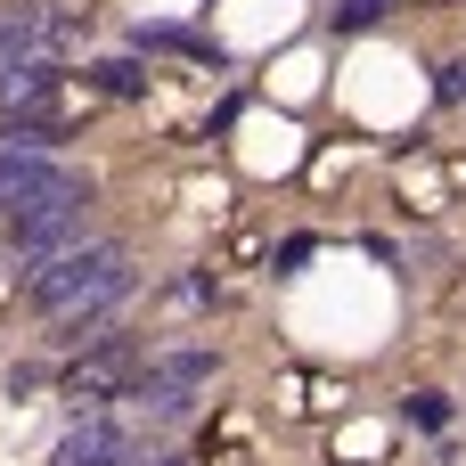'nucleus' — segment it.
Masks as SVG:
<instances>
[{"mask_svg":"<svg viewBox=\"0 0 466 466\" xmlns=\"http://www.w3.org/2000/svg\"><path fill=\"white\" fill-rule=\"evenodd\" d=\"M131 254L106 238V246H82V254H66V262H49V270H33L25 279V303L49 319V328H66V336H82V328H106V311L131 295Z\"/></svg>","mask_w":466,"mask_h":466,"instance_id":"1","label":"nucleus"},{"mask_svg":"<svg viewBox=\"0 0 466 466\" xmlns=\"http://www.w3.org/2000/svg\"><path fill=\"white\" fill-rule=\"evenodd\" d=\"M82 246H90V205H49V213H16L8 221L0 262H8V279H33V270L82 254Z\"/></svg>","mask_w":466,"mask_h":466,"instance_id":"2","label":"nucleus"},{"mask_svg":"<svg viewBox=\"0 0 466 466\" xmlns=\"http://www.w3.org/2000/svg\"><path fill=\"white\" fill-rule=\"evenodd\" d=\"M139 385H147V352H139V344H123V336H98V344L57 377V393H66L82 418H98L106 401H131Z\"/></svg>","mask_w":466,"mask_h":466,"instance_id":"3","label":"nucleus"},{"mask_svg":"<svg viewBox=\"0 0 466 466\" xmlns=\"http://www.w3.org/2000/svg\"><path fill=\"white\" fill-rule=\"evenodd\" d=\"M49 205H90V180L49 147H0V213H49Z\"/></svg>","mask_w":466,"mask_h":466,"instance_id":"4","label":"nucleus"},{"mask_svg":"<svg viewBox=\"0 0 466 466\" xmlns=\"http://www.w3.org/2000/svg\"><path fill=\"white\" fill-rule=\"evenodd\" d=\"M82 25H90V8H66V0H0V66L66 57Z\"/></svg>","mask_w":466,"mask_h":466,"instance_id":"5","label":"nucleus"},{"mask_svg":"<svg viewBox=\"0 0 466 466\" xmlns=\"http://www.w3.org/2000/svg\"><path fill=\"white\" fill-rule=\"evenodd\" d=\"M49 466H139V442H131L115 418H74V426L57 434Z\"/></svg>","mask_w":466,"mask_h":466,"instance_id":"6","label":"nucleus"},{"mask_svg":"<svg viewBox=\"0 0 466 466\" xmlns=\"http://www.w3.org/2000/svg\"><path fill=\"white\" fill-rule=\"evenodd\" d=\"M213 352H164V360H147V385H172V393H197V385H213Z\"/></svg>","mask_w":466,"mask_h":466,"instance_id":"7","label":"nucleus"},{"mask_svg":"<svg viewBox=\"0 0 466 466\" xmlns=\"http://www.w3.org/2000/svg\"><path fill=\"white\" fill-rule=\"evenodd\" d=\"M131 410H139V426H180L197 401H188V393H172V385H139V393H131Z\"/></svg>","mask_w":466,"mask_h":466,"instance_id":"8","label":"nucleus"},{"mask_svg":"<svg viewBox=\"0 0 466 466\" xmlns=\"http://www.w3.org/2000/svg\"><path fill=\"white\" fill-rule=\"evenodd\" d=\"M98 90H106V98H147V66H139V57H106V66H98Z\"/></svg>","mask_w":466,"mask_h":466,"instance_id":"9","label":"nucleus"},{"mask_svg":"<svg viewBox=\"0 0 466 466\" xmlns=\"http://www.w3.org/2000/svg\"><path fill=\"white\" fill-rule=\"evenodd\" d=\"M410 418H418L426 434H442V426H451V393H410Z\"/></svg>","mask_w":466,"mask_h":466,"instance_id":"10","label":"nucleus"},{"mask_svg":"<svg viewBox=\"0 0 466 466\" xmlns=\"http://www.w3.org/2000/svg\"><path fill=\"white\" fill-rule=\"evenodd\" d=\"M377 8H385V0H336V25H369Z\"/></svg>","mask_w":466,"mask_h":466,"instance_id":"11","label":"nucleus"},{"mask_svg":"<svg viewBox=\"0 0 466 466\" xmlns=\"http://www.w3.org/2000/svg\"><path fill=\"white\" fill-rule=\"evenodd\" d=\"M442 106H466V66H451V74H442Z\"/></svg>","mask_w":466,"mask_h":466,"instance_id":"12","label":"nucleus"}]
</instances>
